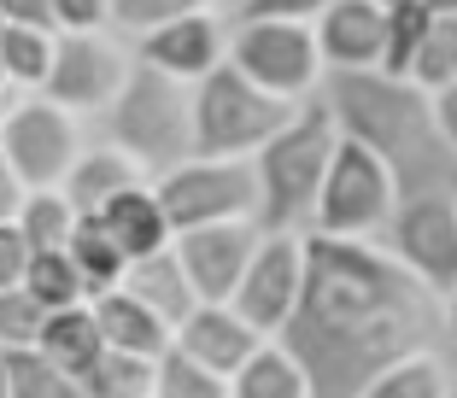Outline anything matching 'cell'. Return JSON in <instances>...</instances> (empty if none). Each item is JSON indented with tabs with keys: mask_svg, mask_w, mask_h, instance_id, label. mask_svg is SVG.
I'll list each match as a JSON object with an SVG mask.
<instances>
[{
	"mask_svg": "<svg viewBox=\"0 0 457 398\" xmlns=\"http://www.w3.org/2000/svg\"><path fill=\"white\" fill-rule=\"evenodd\" d=\"M95 135L106 146H118L135 170L164 176L176 170L182 159H194V118H188V88L147 65H129L118 100L95 118Z\"/></svg>",
	"mask_w": 457,
	"mask_h": 398,
	"instance_id": "obj_4",
	"label": "cell"
},
{
	"mask_svg": "<svg viewBox=\"0 0 457 398\" xmlns=\"http://www.w3.org/2000/svg\"><path fill=\"white\" fill-rule=\"evenodd\" d=\"M129 65H135L129 41H118L112 29H95V36H54V65H47V82H41V100L71 112L77 123H95L100 112L118 100Z\"/></svg>",
	"mask_w": 457,
	"mask_h": 398,
	"instance_id": "obj_11",
	"label": "cell"
},
{
	"mask_svg": "<svg viewBox=\"0 0 457 398\" xmlns=\"http://www.w3.org/2000/svg\"><path fill=\"white\" fill-rule=\"evenodd\" d=\"M428 106H434V129H440L445 153L457 159V82H445L440 94H428Z\"/></svg>",
	"mask_w": 457,
	"mask_h": 398,
	"instance_id": "obj_38",
	"label": "cell"
},
{
	"mask_svg": "<svg viewBox=\"0 0 457 398\" xmlns=\"http://www.w3.org/2000/svg\"><path fill=\"white\" fill-rule=\"evenodd\" d=\"M153 199H159L170 235L212 223H258V176L253 159H182L176 170L153 176Z\"/></svg>",
	"mask_w": 457,
	"mask_h": 398,
	"instance_id": "obj_8",
	"label": "cell"
},
{
	"mask_svg": "<svg viewBox=\"0 0 457 398\" xmlns=\"http://www.w3.org/2000/svg\"><path fill=\"white\" fill-rule=\"evenodd\" d=\"M376 6H399V0H376Z\"/></svg>",
	"mask_w": 457,
	"mask_h": 398,
	"instance_id": "obj_46",
	"label": "cell"
},
{
	"mask_svg": "<svg viewBox=\"0 0 457 398\" xmlns=\"http://www.w3.org/2000/svg\"><path fill=\"white\" fill-rule=\"evenodd\" d=\"M12 228L24 235L29 253H65L71 228H77V211L65 205V194H59V187H47V194H24V199H18Z\"/></svg>",
	"mask_w": 457,
	"mask_h": 398,
	"instance_id": "obj_25",
	"label": "cell"
},
{
	"mask_svg": "<svg viewBox=\"0 0 457 398\" xmlns=\"http://www.w3.org/2000/svg\"><path fill=\"white\" fill-rule=\"evenodd\" d=\"M393 205H399V182H393V170L370 153V146L335 135V153H328V170H323V187H317V205H311V228H305V235L381 240Z\"/></svg>",
	"mask_w": 457,
	"mask_h": 398,
	"instance_id": "obj_6",
	"label": "cell"
},
{
	"mask_svg": "<svg viewBox=\"0 0 457 398\" xmlns=\"http://www.w3.org/2000/svg\"><path fill=\"white\" fill-rule=\"evenodd\" d=\"M0 88H6V82H0Z\"/></svg>",
	"mask_w": 457,
	"mask_h": 398,
	"instance_id": "obj_47",
	"label": "cell"
},
{
	"mask_svg": "<svg viewBox=\"0 0 457 398\" xmlns=\"http://www.w3.org/2000/svg\"><path fill=\"white\" fill-rule=\"evenodd\" d=\"M54 36H95L106 29V0H47Z\"/></svg>",
	"mask_w": 457,
	"mask_h": 398,
	"instance_id": "obj_35",
	"label": "cell"
},
{
	"mask_svg": "<svg viewBox=\"0 0 457 398\" xmlns=\"http://www.w3.org/2000/svg\"><path fill=\"white\" fill-rule=\"evenodd\" d=\"M95 223H100V235L118 246L123 264H141V258H153V253L170 246V223H164V211H159V199H153L147 182L123 187L118 199H106V205L95 211Z\"/></svg>",
	"mask_w": 457,
	"mask_h": 398,
	"instance_id": "obj_17",
	"label": "cell"
},
{
	"mask_svg": "<svg viewBox=\"0 0 457 398\" xmlns=\"http://www.w3.org/2000/svg\"><path fill=\"white\" fill-rule=\"evenodd\" d=\"M88 317H95L106 352H123V358H141V363H159L164 352H170V328H164L147 305H135L123 287L88 299Z\"/></svg>",
	"mask_w": 457,
	"mask_h": 398,
	"instance_id": "obj_18",
	"label": "cell"
},
{
	"mask_svg": "<svg viewBox=\"0 0 457 398\" xmlns=\"http://www.w3.org/2000/svg\"><path fill=\"white\" fill-rule=\"evenodd\" d=\"M0 24H29V29H54L47 0H0Z\"/></svg>",
	"mask_w": 457,
	"mask_h": 398,
	"instance_id": "obj_39",
	"label": "cell"
},
{
	"mask_svg": "<svg viewBox=\"0 0 457 398\" xmlns=\"http://www.w3.org/2000/svg\"><path fill=\"white\" fill-rule=\"evenodd\" d=\"M36 352L54 363L65 381H77V375L88 369L106 345H100V328H95V317H88V305H71V311H54V317L41 322Z\"/></svg>",
	"mask_w": 457,
	"mask_h": 398,
	"instance_id": "obj_21",
	"label": "cell"
},
{
	"mask_svg": "<svg viewBox=\"0 0 457 398\" xmlns=\"http://www.w3.org/2000/svg\"><path fill=\"white\" fill-rule=\"evenodd\" d=\"M6 106H12V94H6V88H0V118H6Z\"/></svg>",
	"mask_w": 457,
	"mask_h": 398,
	"instance_id": "obj_45",
	"label": "cell"
},
{
	"mask_svg": "<svg viewBox=\"0 0 457 398\" xmlns=\"http://www.w3.org/2000/svg\"><path fill=\"white\" fill-rule=\"evenodd\" d=\"M41 322H47V311L24 287H0V352H29L41 340Z\"/></svg>",
	"mask_w": 457,
	"mask_h": 398,
	"instance_id": "obj_34",
	"label": "cell"
},
{
	"mask_svg": "<svg viewBox=\"0 0 457 398\" xmlns=\"http://www.w3.org/2000/svg\"><path fill=\"white\" fill-rule=\"evenodd\" d=\"M358 398H452V375H445L440 352H417V358H399L393 369H381Z\"/></svg>",
	"mask_w": 457,
	"mask_h": 398,
	"instance_id": "obj_26",
	"label": "cell"
},
{
	"mask_svg": "<svg viewBox=\"0 0 457 398\" xmlns=\"http://www.w3.org/2000/svg\"><path fill=\"white\" fill-rule=\"evenodd\" d=\"M123 293H129L135 305H147L153 317L164 322V328L176 334V322L188 317L200 299H194V287H188V276H182V264H176V253L164 246V253H153V258H141V264H129L123 269V281H118Z\"/></svg>",
	"mask_w": 457,
	"mask_h": 398,
	"instance_id": "obj_20",
	"label": "cell"
},
{
	"mask_svg": "<svg viewBox=\"0 0 457 398\" xmlns=\"http://www.w3.org/2000/svg\"><path fill=\"white\" fill-rule=\"evenodd\" d=\"M376 246L411 281H422L434 299H445V293L457 287V187L404 194L399 205H393V217H387Z\"/></svg>",
	"mask_w": 457,
	"mask_h": 398,
	"instance_id": "obj_9",
	"label": "cell"
},
{
	"mask_svg": "<svg viewBox=\"0 0 457 398\" xmlns=\"http://www.w3.org/2000/svg\"><path fill=\"white\" fill-rule=\"evenodd\" d=\"M258 223H212V228H188V235H170V253L188 276L194 299L200 305H228L235 287H241L246 264L258 253Z\"/></svg>",
	"mask_w": 457,
	"mask_h": 398,
	"instance_id": "obj_14",
	"label": "cell"
},
{
	"mask_svg": "<svg viewBox=\"0 0 457 398\" xmlns=\"http://www.w3.org/2000/svg\"><path fill=\"white\" fill-rule=\"evenodd\" d=\"M141 182H147V176L135 170L118 146H106L100 135H88V141H82V153H77V164H71L65 182H59V194H65V205L77 217H95L106 199H118L123 187H141Z\"/></svg>",
	"mask_w": 457,
	"mask_h": 398,
	"instance_id": "obj_19",
	"label": "cell"
},
{
	"mask_svg": "<svg viewBox=\"0 0 457 398\" xmlns=\"http://www.w3.org/2000/svg\"><path fill=\"white\" fill-rule=\"evenodd\" d=\"M18 199H24V187H18L12 164L0 159V223H12V217H18Z\"/></svg>",
	"mask_w": 457,
	"mask_h": 398,
	"instance_id": "obj_40",
	"label": "cell"
},
{
	"mask_svg": "<svg viewBox=\"0 0 457 398\" xmlns=\"http://www.w3.org/2000/svg\"><path fill=\"white\" fill-rule=\"evenodd\" d=\"M77 393L82 398H153V363L123 358V352H100L77 375Z\"/></svg>",
	"mask_w": 457,
	"mask_h": 398,
	"instance_id": "obj_29",
	"label": "cell"
},
{
	"mask_svg": "<svg viewBox=\"0 0 457 398\" xmlns=\"http://www.w3.org/2000/svg\"><path fill=\"white\" fill-rule=\"evenodd\" d=\"M404 82H417L422 94H440L445 82H457V12H434L428 29L417 41V59L404 70Z\"/></svg>",
	"mask_w": 457,
	"mask_h": 398,
	"instance_id": "obj_27",
	"label": "cell"
},
{
	"mask_svg": "<svg viewBox=\"0 0 457 398\" xmlns=\"http://www.w3.org/2000/svg\"><path fill=\"white\" fill-rule=\"evenodd\" d=\"M381 36H387V6L376 0H328L311 18V41L323 59V77L340 70H381Z\"/></svg>",
	"mask_w": 457,
	"mask_h": 398,
	"instance_id": "obj_15",
	"label": "cell"
},
{
	"mask_svg": "<svg viewBox=\"0 0 457 398\" xmlns=\"http://www.w3.org/2000/svg\"><path fill=\"white\" fill-rule=\"evenodd\" d=\"M0 398H6V352H0Z\"/></svg>",
	"mask_w": 457,
	"mask_h": 398,
	"instance_id": "obj_44",
	"label": "cell"
},
{
	"mask_svg": "<svg viewBox=\"0 0 457 398\" xmlns=\"http://www.w3.org/2000/svg\"><path fill=\"white\" fill-rule=\"evenodd\" d=\"M317 106L328 112L335 135L370 146L393 170L404 194H428V187H457V159L445 153L440 129H434V106L417 82L381 77V70H340L323 77Z\"/></svg>",
	"mask_w": 457,
	"mask_h": 398,
	"instance_id": "obj_2",
	"label": "cell"
},
{
	"mask_svg": "<svg viewBox=\"0 0 457 398\" xmlns=\"http://www.w3.org/2000/svg\"><path fill=\"white\" fill-rule=\"evenodd\" d=\"M188 12H205V0H106V29L118 41H141L147 29L188 18Z\"/></svg>",
	"mask_w": 457,
	"mask_h": 398,
	"instance_id": "obj_31",
	"label": "cell"
},
{
	"mask_svg": "<svg viewBox=\"0 0 457 398\" xmlns=\"http://www.w3.org/2000/svg\"><path fill=\"white\" fill-rule=\"evenodd\" d=\"M328 0H246L241 18H282V24H311Z\"/></svg>",
	"mask_w": 457,
	"mask_h": 398,
	"instance_id": "obj_36",
	"label": "cell"
},
{
	"mask_svg": "<svg viewBox=\"0 0 457 398\" xmlns=\"http://www.w3.org/2000/svg\"><path fill=\"white\" fill-rule=\"evenodd\" d=\"M228 398H311V386H305L299 363L287 358L282 345L264 340L241 369L228 375Z\"/></svg>",
	"mask_w": 457,
	"mask_h": 398,
	"instance_id": "obj_23",
	"label": "cell"
},
{
	"mask_svg": "<svg viewBox=\"0 0 457 398\" xmlns=\"http://www.w3.org/2000/svg\"><path fill=\"white\" fill-rule=\"evenodd\" d=\"M24 264H29V246L12 223H0V287H18L24 281Z\"/></svg>",
	"mask_w": 457,
	"mask_h": 398,
	"instance_id": "obj_37",
	"label": "cell"
},
{
	"mask_svg": "<svg viewBox=\"0 0 457 398\" xmlns=\"http://www.w3.org/2000/svg\"><path fill=\"white\" fill-rule=\"evenodd\" d=\"M82 141H88V129L71 112L47 106L41 94H12V106L0 118V159L12 164L24 194H47V187L65 182Z\"/></svg>",
	"mask_w": 457,
	"mask_h": 398,
	"instance_id": "obj_10",
	"label": "cell"
},
{
	"mask_svg": "<svg viewBox=\"0 0 457 398\" xmlns=\"http://www.w3.org/2000/svg\"><path fill=\"white\" fill-rule=\"evenodd\" d=\"M299 281H305V235H264L241 287H235V299H228V311L258 340H276L299 305Z\"/></svg>",
	"mask_w": 457,
	"mask_h": 398,
	"instance_id": "obj_12",
	"label": "cell"
},
{
	"mask_svg": "<svg viewBox=\"0 0 457 398\" xmlns=\"http://www.w3.org/2000/svg\"><path fill=\"white\" fill-rule=\"evenodd\" d=\"M18 287H24L47 317H54V311H71V305H88V293H82V281H77V269H71L65 253H29Z\"/></svg>",
	"mask_w": 457,
	"mask_h": 398,
	"instance_id": "obj_28",
	"label": "cell"
},
{
	"mask_svg": "<svg viewBox=\"0 0 457 398\" xmlns=\"http://www.w3.org/2000/svg\"><path fill=\"white\" fill-rule=\"evenodd\" d=\"M223 65L235 77H246L258 94L305 106L323 88V59L311 24H282V18H228V54Z\"/></svg>",
	"mask_w": 457,
	"mask_h": 398,
	"instance_id": "obj_7",
	"label": "cell"
},
{
	"mask_svg": "<svg viewBox=\"0 0 457 398\" xmlns=\"http://www.w3.org/2000/svg\"><path fill=\"white\" fill-rule=\"evenodd\" d=\"M328 153H335V123H328V112L317 100H305L282 129L258 146L253 153L258 235H305L317 187H323V170H328Z\"/></svg>",
	"mask_w": 457,
	"mask_h": 398,
	"instance_id": "obj_3",
	"label": "cell"
},
{
	"mask_svg": "<svg viewBox=\"0 0 457 398\" xmlns=\"http://www.w3.org/2000/svg\"><path fill=\"white\" fill-rule=\"evenodd\" d=\"M170 345L182 352V358H194L200 369H212L217 381H228V375L241 369V363L253 358V352H258L264 340H258V334L246 328V322L235 317L228 305H194L188 317L176 322Z\"/></svg>",
	"mask_w": 457,
	"mask_h": 398,
	"instance_id": "obj_16",
	"label": "cell"
},
{
	"mask_svg": "<svg viewBox=\"0 0 457 398\" xmlns=\"http://www.w3.org/2000/svg\"><path fill=\"white\" fill-rule=\"evenodd\" d=\"M299 106L258 94L246 77L217 65L205 82L188 88V118H194V159H253L270 135L282 129Z\"/></svg>",
	"mask_w": 457,
	"mask_h": 398,
	"instance_id": "obj_5",
	"label": "cell"
},
{
	"mask_svg": "<svg viewBox=\"0 0 457 398\" xmlns=\"http://www.w3.org/2000/svg\"><path fill=\"white\" fill-rule=\"evenodd\" d=\"M228 54V18L223 12H188V18H170V24L147 29L141 41H129V59L135 65L159 70V77L182 82V88H194V82H205L217 65H223Z\"/></svg>",
	"mask_w": 457,
	"mask_h": 398,
	"instance_id": "obj_13",
	"label": "cell"
},
{
	"mask_svg": "<svg viewBox=\"0 0 457 398\" xmlns=\"http://www.w3.org/2000/svg\"><path fill=\"white\" fill-rule=\"evenodd\" d=\"M440 317H445V340L457 345V287H452V293L440 299Z\"/></svg>",
	"mask_w": 457,
	"mask_h": 398,
	"instance_id": "obj_41",
	"label": "cell"
},
{
	"mask_svg": "<svg viewBox=\"0 0 457 398\" xmlns=\"http://www.w3.org/2000/svg\"><path fill=\"white\" fill-rule=\"evenodd\" d=\"M153 398H228V381H217L212 369H200L194 358H182L170 345L153 363Z\"/></svg>",
	"mask_w": 457,
	"mask_h": 398,
	"instance_id": "obj_32",
	"label": "cell"
},
{
	"mask_svg": "<svg viewBox=\"0 0 457 398\" xmlns=\"http://www.w3.org/2000/svg\"><path fill=\"white\" fill-rule=\"evenodd\" d=\"M205 6H212V12H223V18H241L246 0H205Z\"/></svg>",
	"mask_w": 457,
	"mask_h": 398,
	"instance_id": "obj_42",
	"label": "cell"
},
{
	"mask_svg": "<svg viewBox=\"0 0 457 398\" xmlns=\"http://www.w3.org/2000/svg\"><path fill=\"white\" fill-rule=\"evenodd\" d=\"M440 299L404 276L376 240L305 235L299 305L276 345L299 363L311 398H358L381 369L440 352Z\"/></svg>",
	"mask_w": 457,
	"mask_h": 398,
	"instance_id": "obj_1",
	"label": "cell"
},
{
	"mask_svg": "<svg viewBox=\"0 0 457 398\" xmlns=\"http://www.w3.org/2000/svg\"><path fill=\"white\" fill-rule=\"evenodd\" d=\"M428 12H457V0H428Z\"/></svg>",
	"mask_w": 457,
	"mask_h": 398,
	"instance_id": "obj_43",
	"label": "cell"
},
{
	"mask_svg": "<svg viewBox=\"0 0 457 398\" xmlns=\"http://www.w3.org/2000/svg\"><path fill=\"white\" fill-rule=\"evenodd\" d=\"M65 386L71 381L41 358L36 345L29 352H6V398H59Z\"/></svg>",
	"mask_w": 457,
	"mask_h": 398,
	"instance_id": "obj_33",
	"label": "cell"
},
{
	"mask_svg": "<svg viewBox=\"0 0 457 398\" xmlns=\"http://www.w3.org/2000/svg\"><path fill=\"white\" fill-rule=\"evenodd\" d=\"M65 258H71V269H77V281H82V293H88V299L112 293L123 281V269H129L118 258V246L100 235L95 217H77V228H71V240H65Z\"/></svg>",
	"mask_w": 457,
	"mask_h": 398,
	"instance_id": "obj_24",
	"label": "cell"
},
{
	"mask_svg": "<svg viewBox=\"0 0 457 398\" xmlns=\"http://www.w3.org/2000/svg\"><path fill=\"white\" fill-rule=\"evenodd\" d=\"M47 65H54V29L0 24V82H6V94H41Z\"/></svg>",
	"mask_w": 457,
	"mask_h": 398,
	"instance_id": "obj_22",
	"label": "cell"
},
{
	"mask_svg": "<svg viewBox=\"0 0 457 398\" xmlns=\"http://www.w3.org/2000/svg\"><path fill=\"white\" fill-rule=\"evenodd\" d=\"M428 0H399L387 6V36H381V77H404L411 59H417V41L428 29Z\"/></svg>",
	"mask_w": 457,
	"mask_h": 398,
	"instance_id": "obj_30",
	"label": "cell"
}]
</instances>
